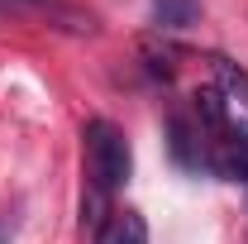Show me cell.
Listing matches in <instances>:
<instances>
[{"label":"cell","mask_w":248,"mask_h":244,"mask_svg":"<svg viewBox=\"0 0 248 244\" xmlns=\"http://www.w3.org/2000/svg\"><path fill=\"white\" fill-rule=\"evenodd\" d=\"M129 168H134V158H129L124 129H115L110 120H91L86 124V173H91L95 192L100 196L120 192L129 182Z\"/></svg>","instance_id":"cell-1"},{"label":"cell","mask_w":248,"mask_h":244,"mask_svg":"<svg viewBox=\"0 0 248 244\" xmlns=\"http://www.w3.org/2000/svg\"><path fill=\"white\" fill-rule=\"evenodd\" d=\"M215 77H219V96L248 105V72H244V67H234L229 58H215Z\"/></svg>","instance_id":"cell-6"},{"label":"cell","mask_w":248,"mask_h":244,"mask_svg":"<svg viewBox=\"0 0 248 244\" xmlns=\"http://www.w3.org/2000/svg\"><path fill=\"white\" fill-rule=\"evenodd\" d=\"M15 240V220H10V215H0V244H10Z\"/></svg>","instance_id":"cell-8"},{"label":"cell","mask_w":248,"mask_h":244,"mask_svg":"<svg viewBox=\"0 0 248 244\" xmlns=\"http://www.w3.org/2000/svg\"><path fill=\"white\" fill-rule=\"evenodd\" d=\"M167 149H172V158H177V168H186V173H201V168H210L205 134H196L186 115H172V120H167Z\"/></svg>","instance_id":"cell-2"},{"label":"cell","mask_w":248,"mask_h":244,"mask_svg":"<svg viewBox=\"0 0 248 244\" xmlns=\"http://www.w3.org/2000/svg\"><path fill=\"white\" fill-rule=\"evenodd\" d=\"M95 244H148V230H143V215H134V211H124L115 215L105 230H100V240Z\"/></svg>","instance_id":"cell-4"},{"label":"cell","mask_w":248,"mask_h":244,"mask_svg":"<svg viewBox=\"0 0 248 244\" xmlns=\"http://www.w3.org/2000/svg\"><path fill=\"white\" fill-rule=\"evenodd\" d=\"M210 168H215L224 182H244L248 187V129H229L224 139H215Z\"/></svg>","instance_id":"cell-3"},{"label":"cell","mask_w":248,"mask_h":244,"mask_svg":"<svg viewBox=\"0 0 248 244\" xmlns=\"http://www.w3.org/2000/svg\"><path fill=\"white\" fill-rule=\"evenodd\" d=\"M196 110H201V120L210 124L219 139L234 129V124H229V105H224V96H219V91H196Z\"/></svg>","instance_id":"cell-5"},{"label":"cell","mask_w":248,"mask_h":244,"mask_svg":"<svg viewBox=\"0 0 248 244\" xmlns=\"http://www.w3.org/2000/svg\"><path fill=\"white\" fill-rule=\"evenodd\" d=\"M196 19V0H157V24L162 29H182Z\"/></svg>","instance_id":"cell-7"}]
</instances>
